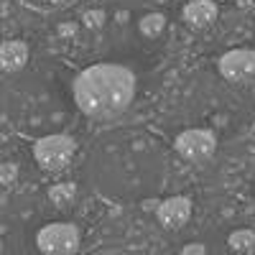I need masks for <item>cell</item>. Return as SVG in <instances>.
I'll use <instances>...</instances> for the list:
<instances>
[{
  "instance_id": "obj_11",
  "label": "cell",
  "mask_w": 255,
  "mask_h": 255,
  "mask_svg": "<svg viewBox=\"0 0 255 255\" xmlns=\"http://www.w3.org/2000/svg\"><path fill=\"white\" fill-rule=\"evenodd\" d=\"M163 28H166V18L158 15V13H153V15H143V18L138 20V31H140V36H145V38H156V36H161Z\"/></svg>"
},
{
  "instance_id": "obj_4",
  "label": "cell",
  "mask_w": 255,
  "mask_h": 255,
  "mask_svg": "<svg viewBox=\"0 0 255 255\" xmlns=\"http://www.w3.org/2000/svg\"><path fill=\"white\" fill-rule=\"evenodd\" d=\"M79 240V230L72 222H49L36 232V248L44 255H74Z\"/></svg>"
},
{
  "instance_id": "obj_12",
  "label": "cell",
  "mask_w": 255,
  "mask_h": 255,
  "mask_svg": "<svg viewBox=\"0 0 255 255\" xmlns=\"http://www.w3.org/2000/svg\"><path fill=\"white\" fill-rule=\"evenodd\" d=\"M49 197L56 207H67L72 199H74V184H56L51 191H49Z\"/></svg>"
},
{
  "instance_id": "obj_8",
  "label": "cell",
  "mask_w": 255,
  "mask_h": 255,
  "mask_svg": "<svg viewBox=\"0 0 255 255\" xmlns=\"http://www.w3.org/2000/svg\"><path fill=\"white\" fill-rule=\"evenodd\" d=\"M181 18L189 28H207L217 18V3H212V0H189L181 10Z\"/></svg>"
},
{
  "instance_id": "obj_7",
  "label": "cell",
  "mask_w": 255,
  "mask_h": 255,
  "mask_svg": "<svg viewBox=\"0 0 255 255\" xmlns=\"http://www.w3.org/2000/svg\"><path fill=\"white\" fill-rule=\"evenodd\" d=\"M156 217H158V222L166 227V230H179V227H184L186 222H189V217H191V202H189V197H168V199H163L158 207H156Z\"/></svg>"
},
{
  "instance_id": "obj_2",
  "label": "cell",
  "mask_w": 255,
  "mask_h": 255,
  "mask_svg": "<svg viewBox=\"0 0 255 255\" xmlns=\"http://www.w3.org/2000/svg\"><path fill=\"white\" fill-rule=\"evenodd\" d=\"M135 74L125 64L100 61L84 67L72 82V100L90 120H115L135 100Z\"/></svg>"
},
{
  "instance_id": "obj_15",
  "label": "cell",
  "mask_w": 255,
  "mask_h": 255,
  "mask_svg": "<svg viewBox=\"0 0 255 255\" xmlns=\"http://www.w3.org/2000/svg\"><path fill=\"white\" fill-rule=\"evenodd\" d=\"M212 3H240V0H212Z\"/></svg>"
},
{
  "instance_id": "obj_14",
  "label": "cell",
  "mask_w": 255,
  "mask_h": 255,
  "mask_svg": "<svg viewBox=\"0 0 255 255\" xmlns=\"http://www.w3.org/2000/svg\"><path fill=\"white\" fill-rule=\"evenodd\" d=\"M8 5H10V0H0V18L5 15V10H8Z\"/></svg>"
},
{
  "instance_id": "obj_1",
  "label": "cell",
  "mask_w": 255,
  "mask_h": 255,
  "mask_svg": "<svg viewBox=\"0 0 255 255\" xmlns=\"http://www.w3.org/2000/svg\"><path fill=\"white\" fill-rule=\"evenodd\" d=\"M166 153L156 138L143 130H110L95 140L87 156L92 186L105 197H118L128 186H161Z\"/></svg>"
},
{
  "instance_id": "obj_10",
  "label": "cell",
  "mask_w": 255,
  "mask_h": 255,
  "mask_svg": "<svg viewBox=\"0 0 255 255\" xmlns=\"http://www.w3.org/2000/svg\"><path fill=\"white\" fill-rule=\"evenodd\" d=\"M230 248H232V253H240V255H248V253H253L255 250V232L253 230H235L230 235Z\"/></svg>"
},
{
  "instance_id": "obj_6",
  "label": "cell",
  "mask_w": 255,
  "mask_h": 255,
  "mask_svg": "<svg viewBox=\"0 0 255 255\" xmlns=\"http://www.w3.org/2000/svg\"><path fill=\"white\" fill-rule=\"evenodd\" d=\"M217 72L235 84H245L255 79V51L253 49H230L220 56L217 61Z\"/></svg>"
},
{
  "instance_id": "obj_9",
  "label": "cell",
  "mask_w": 255,
  "mask_h": 255,
  "mask_svg": "<svg viewBox=\"0 0 255 255\" xmlns=\"http://www.w3.org/2000/svg\"><path fill=\"white\" fill-rule=\"evenodd\" d=\"M28 59V46L23 41H0V67L8 72L23 69Z\"/></svg>"
},
{
  "instance_id": "obj_13",
  "label": "cell",
  "mask_w": 255,
  "mask_h": 255,
  "mask_svg": "<svg viewBox=\"0 0 255 255\" xmlns=\"http://www.w3.org/2000/svg\"><path fill=\"white\" fill-rule=\"evenodd\" d=\"M181 255H207V250H204L202 243H189V245H184Z\"/></svg>"
},
{
  "instance_id": "obj_5",
  "label": "cell",
  "mask_w": 255,
  "mask_h": 255,
  "mask_svg": "<svg viewBox=\"0 0 255 255\" xmlns=\"http://www.w3.org/2000/svg\"><path fill=\"white\" fill-rule=\"evenodd\" d=\"M174 151L189 163H204L215 156L217 138L207 128H186L174 138Z\"/></svg>"
},
{
  "instance_id": "obj_3",
  "label": "cell",
  "mask_w": 255,
  "mask_h": 255,
  "mask_svg": "<svg viewBox=\"0 0 255 255\" xmlns=\"http://www.w3.org/2000/svg\"><path fill=\"white\" fill-rule=\"evenodd\" d=\"M74 151H77L74 138L64 133H51L33 143V158L44 171H64L72 163Z\"/></svg>"
}]
</instances>
